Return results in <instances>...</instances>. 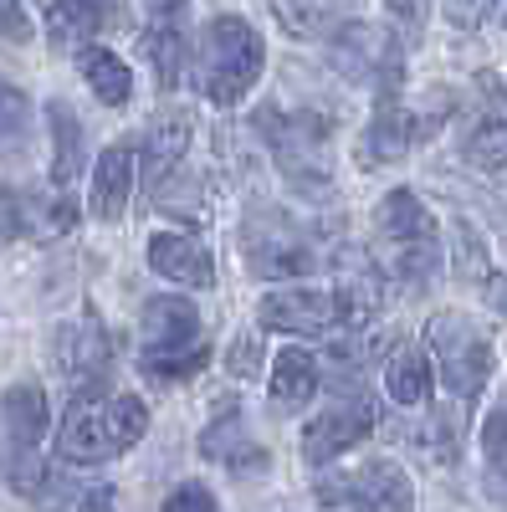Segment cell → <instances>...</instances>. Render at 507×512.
<instances>
[{"mask_svg":"<svg viewBox=\"0 0 507 512\" xmlns=\"http://www.w3.org/2000/svg\"><path fill=\"white\" fill-rule=\"evenodd\" d=\"M374 241H379V262L390 277H400L405 287L426 292L441 277V231L436 216L426 210L415 190H390L374 210Z\"/></svg>","mask_w":507,"mask_h":512,"instance_id":"2","label":"cell"},{"mask_svg":"<svg viewBox=\"0 0 507 512\" xmlns=\"http://www.w3.org/2000/svg\"><path fill=\"white\" fill-rule=\"evenodd\" d=\"M323 507L344 512H415V482L405 477V466L390 456L364 461L359 472H333V482H318Z\"/></svg>","mask_w":507,"mask_h":512,"instance_id":"7","label":"cell"},{"mask_svg":"<svg viewBox=\"0 0 507 512\" xmlns=\"http://www.w3.org/2000/svg\"><path fill=\"white\" fill-rule=\"evenodd\" d=\"M359 0H272V16L282 21L287 36H333L338 26H349Z\"/></svg>","mask_w":507,"mask_h":512,"instance_id":"22","label":"cell"},{"mask_svg":"<svg viewBox=\"0 0 507 512\" xmlns=\"http://www.w3.org/2000/svg\"><path fill=\"white\" fill-rule=\"evenodd\" d=\"M431 384H436V359H431V349L400 344V349L385 359V395H390L395 405H426V400H431Z\"/></svg>","mask_w":507,"mask_h":512,"instance_id":"19","label":"cell"},{"mask_svg":"<svg viewBox=\"0 0 507 512\" xmlns=\"http://www.w3.org/2000/svg\"><path fill=\"white\" fill-rule=\"evenodd\" d=\"M200 456L221 461L226 472H236V477L262 472V466H267V451H262V446H251V436L241 431V415H236V410H221L216 420L205 425V436H200Z\"/></svg>","mask_w":507,"mask_h":512,"instance_id":"17","label":"cell"},{"mask_svg":"<svg viewBox=\"0 0 507 512\" xmlns=\"http://www.w3.org/2000/svg\"><path fill=\"white\" fill-rule=\"evenodd\" d=\"M149 267L175 287H210L216 282V262H210V251L190 231H159L149 241Z\"/></svg>","mask_w":507,"mask_h":512,"instance_id":"15","label":"cell"},{"mask_svg":"<svg viewBox=\"0 0 507 512\" xmlns=\"http://www.w3.org/2000/svg\"><path fill=\"white\" fill-rule=\"evenodd\" d=\"M52 354H57V369H62L72 384H93V379H103L108 364H113V338H108V328H103L93 313H82V318H72V323L57 328Z\"/></svg>","mask_w":507,"mask_h":512,"instance_id":"12","label":"cell"},{"mask_svg":"<svg viewBox=\"0 0 507 512\" xmlns=\"http://www.w3.org/2000/svg\"><path fill=\"white\" fill-rule=\"evenodd\" d=\"M149 431V405L139 395H77L62 415L57 456L67 466H103L139 446Z\"/></svg>","mask_w":507,"mask_h":512,"instance_id":"1","label":"cell"},{"mask_svg":"<svg viewBox=\"0 0 507 512\" xmlns=\"http://www.w3.org/2000/svg\"><path fill=\"white\" fill-rule=\"evenodd\" d=\"M226 364H231V374H241V379H246V374H257V369H262V344H257L251 333H241Z\"/></svg>","mask_w":507,"mask_h":512,"instance_id":"36","label":"cell"},{"mask_svg":"<svg viewBox=\"0 0 507 512\" xmlns=\"http://www.w3.org/2000/svg\"><path fill=\"white\" fill-rule=\"evenodd\" d=\"M47 123H52V180L57 185H72L82 175V164H88V134H82L77 113L62 98L47 103Z\"/></svg>","mask_w":507,"mask_h":512,"instance_id":"23","label":"cell"},{"mask_svg":"<svg viewBox=\"0 0 507 512\" xmlns=\"http://www.w3.org/2000/svg\"><path fill=\"white\" fill-rule=\"evenodd\" d=\"M159 512H216V492L200 487V482H185V487H175L164 497Z\"/></svg>","mask_w":507,"mask_h":512,"instance_id":"34","label":"cell"},{"mask_svg":"<svg viewBox=\"0 0 507 512\" xmlns=\"http://www.w3.org/2000/svg\"><path fill=\"white\" fill-rule=\"evenodd\" d=\"M0 420H6V436L16 441V451H36L41 436H47V395L41 384H11L0 395Z\"/></svg>","mask_w":507,"mask_h":512,"instance_id":"21","label":"cell"},{"mask_svg":"<svg viewBox=\"0 0 507 512\" xmlns=\"http://www.w3.org/2000/svg\"><path fill=\"white\" fill-rule=\"evenodd\" d=\"M241 256H246L251 277H262V282H298V277L313 272V246L282 210H257V216H246Z\"/></svg>","mask_w":507,"mask_h":512,"instance_id":"8","label":"cell"},{"mask_svg":"<svg viewBox=\"0 0 507 512\" xmlns=\"http://www.w3.org/2000/svg\"><path fill=\"white\" fill-rule=\"evenodd\" d=\"M205 364H210V344H205V338H195V344H180V349H144V354H139V369H144L149 379H159V384L190 379V374H200Z\"/></svg>","mask_w":507,"mask_h":512,"instance_id":"28","label":"cell"},{"mask_svg":"<svg viewBox=\"0 0 507 512\" xmlns=\"http://www.w3.org/2000/svg\"><path fill=\"white\" fill-rule=\"evenodd\" d=\"M482 292H487V303H492L497 313H507V272H502V277H492Z\"/></svg>","mask_w":507,"mask_h":512,"instance_id":"40","label":"cell"},{"mask_svg":"<svg viewBox=\"0 0 507 512\" xmlns=\"http://www.w3.org/2000/svg\"><path fill=\"white\" fill-rule=\"evenodd\" d=\"M139 185V144L118 139L98 154L93 164V190H88V205L98 221H118L123 210H129V195Z\"/></svg>","mask_w":507,"mask_h":512,"instance_id":"14","label":"cell"},{"mask_svg":"<svg viewBox=\"0 0 507 512\" xmlns=\"http://www.w3.org/2000/svg\"><path fill=\"white\" fill-rule=\"evenodd\" d=\"M16 236H31L26 231V195L0 185V241H16Z\"/></svg>","mask_w":507,"mask_h":512,"instance_id":"32","label":"cell"},{"mask_svg":"<svg viewBox=\"0 0 507 512\" xmlns=\"http://www.w3.org/2000/svg\"><path fill=\"white\" fill-rule=\"evenodd\" d=\"M461 415H467V400H456L451 395V405H441L426 425H420V431L410 436L420 451H426V456H436V461H461Z\"/></svg>","mask_w":507,"mask_h":512,"instance_id":"27","label":"cell"},{"mask_svg":"<svg viewBox=\"0 0 507 512\" xmlns=\"http://www.w3.org/2000/svg\"><path fill=\"white\" fill-rule=\"evenodd\" d=\"M41 11H47L52 41L72 47V41H88L93 31L113 21V0H41Z\"/></svg>","mask_w":507,"mask_h":512,"instance_id":"24","label":"cell"},{"mask_svg":"<svg viewBox=\"0 0 507 512\" xmlns=\"http://www.w3.org/2000/svg\"><path fill=\"white\" fill-rule=\"evenodd\" d=\"M328 62L338 77L359 82V88L374 93H395L400 88V72H405V52L400 41L385 26H369V21H349L328 36Z\"/></svg>","mask_w":507,"mask_h":512,"instance_id":"6","label":"cell"},{"mask_svg":"<svg viewBox=\"0 0 507 512\" xmlns=\"http://www.w3.org/2000/svg\"><path fill=\"white\" fill-rule=\"evenodd\" d=\"M31 128V103L21 88H11V82H0V144H16L26 139Z\"/></svg>","mask_w":507,"mask_h":512,"instance_id":"30","label":"cell"},{"mask_svg":"<svg viewBox=\"0 0 507 512\" xmlns=\"http://www.w3.org/2000/svg\"><path fill=\"white\" fill-rule=\"evenodd\" d=\"M461 159L477 169L507 164V82L497 72H477V108L461 128Z\"/></svg>","mask_w":507,"mask_h":512,"instance_id":"11","label":"cell"},{"mask_svg":"<svg viewBox=\"0 0 507 512\" xmlns=\"http://www.w3.org/2000/svg\"><path fill=\"white\" fill-rule=\"evenodd\" d=\"M482 451H487V461L492 466H502L507 472V400L487 415V425H482Z\"/></svg>","mask_w":507,"mask_h":512,"instance_id":"33","label":"cell"},{"mask_svg":"<svg viewBox=\"0 0 507 512\" xmlns=\"http://www.w3.org/2000/svg\"><path fill=\"white\" fill-rule=\"evenodd\" d=\"M257 134L267 139L282 180L308 195V200H328L333 195V169H328V118L318 113H282V108H262L257 113Z\"/></svg>","mask_w":507,"mask_h":512,"instance_id":"4","label":"cell"},{"mask_svg":"<svg viewBox=\"0 0 507 512\" xmlns=\"http://www.w3.org/2000/svg\"><path fill=\"white\" fill-rule=\"evenodd\" d=\"M492 11H497V0H446V21L456 31H477Z\"/></svg>","mask_w":507,"mask_h":512,"instance_id":"35","label":"cell"},{"mask_svg":"<svg viewBox=\"0 0 507 512\" xmlns=\"http://www.w3.org/2000/svg\"><path fill=\"white\" fill-rule=\"evenodd\" d=\"M200 338V313L190 297H149L144 303V349H180Z\"/></svg>","mask_w":507,"mask_h":512,"instance_id":"18","label":"cell"},{"mask_svg":"<svg viewBox=\"0 0 507 512\" xmlns=\"http://www.w3.org/2000/svg\"><path fill=\"white\" fill-rule=\"evenodd\" d=\"M257 318H262V328H272V333L323 338V333H338V328L349 323V308H344V297H338V287L323 292V287L287 282V287H277V292L262 297Z\"/></svg>","mask_w":507,"mask_h":512,"instance_id":"9","label":"cell"},{"mask_svg":"<svg viewBox=\"0 0 507 512\" xmlns=\"http://www.w3.org/2000/svg\"><path fill=\"white\" fill-rule=\"evenodd\" d=\"M379 425V405L374 395L364 390H344V395H333L313 420H308V431H303V456L308 461H338L349 446H359L369 431Z\"/></svg>","mask_w":507,"mask_h":512,"instance_id":"10","label":"cell"},{"mask_svg":"<svg viewBox=\"0 0 507 512\" xmlns=\"http://www.w3.org/2000/svg\"><path fill=\"white\" fill-rule=\"evenodd\" d=\"M431 6H436V0H385V11H390L400 26H410V31H420V26H426Z\"/></svg>","mask_w":507,"mask_h":512,"instance_id":"37","label":"cell"},{"mask_svg":"<svg viewBox=\"0 0 507 512\" xmlns=\"http://www.w3.org/2000/svg\"><path fill=\"white\" fill-rule=\"evenodd\" d=\"M451 103H456V98H451L446 88H431V93H426V103H420V108L410 113V118H415V144H426V139L436 134V128L451 118Z\"/></svg>","mask_w":507,"mask_h":512,"instance_id":"31","label":"cell"},{"mask_svg":"<svg viewBox=\"0 0 507 512\" xmlns=\"http://www.w3.org/2000/svg\"><path fill=\"white\" fill-rule=\"evenodd\" d=\"M77 72L88 77V88L98 93V103H108V108H123L134 98V72H129V62H123L118 52H108V47H98V41H82L77 47Z\"/></svg>","mask_w":507,"mask_h":512,"instance_id":"20","label":"cell"},{"mask_svg":"<svg viewBox=\"0 0 507 512\" xmlns=\"http://www.w3.org/2000/svg\"><path fill=\"white\" fill-rule=\"evenodd\" d=\"M318 395V359L313 349H282L272 364V405L277 410H298Z\"/></svg>","mask_w":507,"mask_h":512,"instance_id":"25","label":"cell"},{"mask_svg":"<svg viewBox=\"0 0 507 512\" xmlns=\"http://www.w3.org/2000/svg\"><path fill=\"white\" fill-rule=\"evenodd\" d=\"M267 67L262 31L241 16H216L200 36V93L216 108H236Z\"/></svg>","mask_w":507,"mask_h":512,"instance_id":"3","label":"cell"},{"mask_svg":"<svg viewBox=\"0 0 507 512\" xmlns=\"http://www.w3.org/2000/svg\"><path fill=\"white\" fill-rule=\"evenodd\" d=\"M185 149H190V113L185 108H164L144 128V139H139V164H144L149 185H164L169 175H175Z\"/></svg>","mask_w":507,"mask_h":512,"instance_id":"16","label":"cell"},{"mask_svg":"<svg viewBox=\"0 0 507 512\" xmlns=\"http://www.w3.org/2000/svg\"><path fill=\"white\" fill-rule=\"evenodd\" d=\"M144 52L154 62V77H159V88H180V77H185V31L175 16H154L149 36H144Z\"/></svg>","mask_w":507,"mask_h":512,"instance_id":"26","label":"cell"},{"mask_svg":"<svg viewBox=\"0 0 507 512\" xmlns=\"http://www.w3.org/2000/svg\"><path fill=\"white\" fill-rule=\"evenodd\" d=\"M0 31H11V36H26V16L16 11V0H0Z\"/></svg>","mask_w":507,"mask_h":512,"instance_id":"39","label":"cell"},{"mask_svg":"<svg viewBox=\"0 0 507 512\" xmlns=\"http://www.w3.org/2000/svg\"><path fill=\"white\" fill-rule=\"evenodd\" d=\"M180 6H185V0H149L154 16H180Z\"/></svg>","mask_w":507,"mask_h":512,"instance_id":"41","label":"cell"},{"mask_svg":"<svg viewBox=\"0 0 507 512\" xmlns=\"http://www.w3.org/2000/svg\"><path fill=\"white\" fill-rule=\"evenodd\" d=\"M415 144V118L410 108L395 98V93H379L364 134H359V164L364 169H385V164H400L405 149Z\"/></svg>","mask_w":507,"mask_h":512,"instance_id":"13","label":"cell"},{"mask_svg":"<svg viewBox=\"0 0 507 512\" xmlns=\"http://www.w3.org/2000/svg\"><path fill=\"white\" fill-rule=\"evenodd\" d=\"M426 349L436 359L441 384L456 400H472L482 384L492 379V338L461 313H436L426 328Z\"/></svg>","mask_w":507,"mask_h":512,"instance_id":"5","label":"cell"},{"mask_svg":"<svg viewBox=\"0 0 507 512\" xmlns=\"http://www.w3.org/2000/svg\"><path fill=\"white\" fill-rule=\"evenodd\" d=\"M451 262H456V277H461V282H472V287H487V282H492L487 246H482V236H477L467 221H456V236H451Z\"/></svg>","mask_w":507,"mask_h":512,"instance_id":"29","label":"cell"},{"mask_svg":"<svg viewBox=\"0 0 507 512\" xmlns=\"http://www.w3.org/2000/svg\"><path fill=\"white\" fill-rule=\"evenodd\" d=\"M72 512H118V492L113 487H88V492L77 497Z\"/></svg>","mask_w":507,"mask_h":512,"instance_id":"38","label":"cell"}]
</instances>
